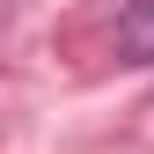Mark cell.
Segmentation results:
<instances>
[{
    "mask_svg": "<svg viewBox=\"0 0 154 154\" xmlns=\"http://www.w3.org/2000/svg\"><path fill=\"white\" fill-rule=\"evenodd\" d=\"M118 59L154 66V0H132V8L118 15Z\"/></svg>",
    "mask_w": 154,
    "mask_h": 154,
    "instance_id": "cell-1",
    "label": "cell"
}]
</instances>
